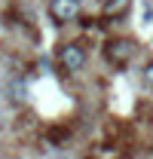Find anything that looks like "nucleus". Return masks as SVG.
I'll return each instance as SVG.
<instances>
[{
	"mask_svg": "<svg viewBox=\"0 0 153 159\" xmlns=\"http://www.w3.org/2000/svg\"><path fill=\"white\" fill-rule=\"evenodd\" d=\"M49 16H52L55 25L76 21V16H80V0H49Z\"/></svg>",
	"mask_w": 153,
	"mask_h": 159,
	"instance_id": "nucleus-3",
	"label": "nucleus"
},
{
	"mask_svg": "<svg viewBox=\"0 0 153 159\" xmlns=\"http://www.w3.org/2000/svg\"><path fill=\"white\" fill-rule=\"evenodd\" d=\"M9 92H12V101H19V104L28 101V86H25V83H12V86H9Z\"/></svg>",
	"mask_w": 153,
	"mask_h": 159,
	"instance_id": "nucleus-5",
	"label": "nucleus"
},
{
	"mask_svg": "<svg viewBox=\"0 0 153 159\" xmlns=\"http://www.w3.org/2000/svg\"><path fill=\"white\" fill-rule=\"evenodd\" d=\"M101 12H104V19H114V16H126V12H129V0H104Z\"/></svg>",
	"mask_w": 153,
	"mask_h": 159,
	"instance_id": "nucleus-4",
	"label": "nucleus"
},
{
	"mask_svg": "<svg viewBox=\"0 0 153 159\" xmlns=\"http://www.w3.org/2000/svg\"><path fill=\"white\" fill-rule=\"evenodd\" d=\"M144 80H147V83H150V86H153V61H150V64H147V67H144Z\"/></svg>",
	"mask_w": 153,
	"mask_h": 159,
	"instance_id": "nucleus-6",
	"label": "nucleus"
},
{
	"mask_svg": "<svg viewBox=\"0 0 153 159\" xmlns=\"http://www.w3.org/2000/svg\"><path fill=\"white\" fill-rule=\"evenodd\" d=\"M55 61L58 67L64 70V74H80L83 67H86V61H89V52H86V46L83 43H76V40H71V43H61L55 52Z\"/></svg>",
	"mask_w": 153,
	"mask_h": 159,
	"instance_id": "nucleus-2",
	"label": "nucleus"
},
{
	"mask_svg": "<svg viewBox=\"0 0 153 159\" xmlns=\"http://www.w3.org/2000/svg\"><path fill=\"white\" fill-rule=\"evenodd\" d=\"M135 55H138V43L132 37H110L104 43V61L116 70H123Z\"/></svg>",
	"mask_w": 153,
	"mask_h": 159,
	"instance_id": "nucleus-1",
	"label": "nucleus"
}]
</instances>
